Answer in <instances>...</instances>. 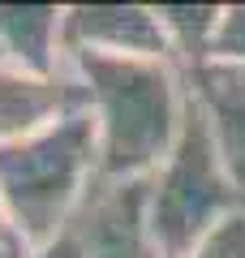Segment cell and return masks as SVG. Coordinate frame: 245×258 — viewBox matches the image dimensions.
<instances>
[{"mask_svg": "<svg viewBox=\"0 0 245 258\" xmlns=\"http://www.w3.org/2000/svg\"><path fill=\"white\" fill-rule=\"evenodd\" d=\"M73 52L172 60L151 5H65L60 56H73Z\"/></svg>", "mask_w": 245, "mask_h": 258, "instance_id": "cell-6", "label": "cell"}, {"mask_svg": "<svg viewBox=\"0 0 245 258\" xmlns=\"http://www.w3.org/2000/svg\"><path fill=\"white\" fill-rule=\"evenodd\" d=\"M185 258H245V203L228 211L219 224H211Z\"/></svg>", "mask_w": 245, "mask_h": 258, "instance_id": "cell-10", "label": "cell"}, {"mask_svg": "<svg viewBox=\"0 0 245 258\" xmlns=\"http://www.w3.org/2000/svg\"><path fill=\"white\" fill-rule=\"evenodd\" d=\"M0 64H5V56H0Z\"/></svg>", "mask_w": 245, "mask_h": 258, "instance_id": "cell-13", "label": "cell"}, {"mask_svg": "<svg viewBox=\"0 0 245 258\" xmlns=\"http://www.w3.org/2000/svg\"><path fill=\"white\" fill-rule=\"evenodd\" d=\"M207 60L245 64V5H219V26H215Z\"/></svg>", "mask_w": 245, "mask_h": 258, "instance_id": "cell-11", "label": "cell"}, {"mask_svg": "<svg viewBox=\"0 0 245 258\" xmlns=\"http://www.w3.org/2000/svg\"><path fill=\"white\" fill-rule=\"evenodd\" d=\"M73 112H86V91L69 69L35 74L18 64H0V147L30 138Z\"/></svg>", "mask_w": 245, "mask_h": 258, "instance_id": "cell-7", "label": "cell"}, {"mask_svg": "<svg viewBox=\"0 0 245 258\" xmlns=\"http://www.w3.org/2000/svg\"><path fill=\"white\" fill-rule=\"evenodd\" d=\"M185 99L202 116L207 138L245 203V64L202 60L185 69Z\"/></svg>", "mask_w": 245, "mask_h": 258, "instance_id": "cell-5", "label": "cell"}, {"mask_svg": "<svg viewBox=\"0 0 245 258\" xmlns=\"http://www.w3.org/2000/svg\"><path fill=\"white\" fill-rule=\"evenodd\" d=\"M30 254H35V245L22 237V228L13 224L9 207L0 203V258H30Z\"/></svg>", "mask_w": 245, "mask_h": 258, "instance_id": "cell-12", "label": "cell"}, {"mask_svg": "<svg viewBox=\"0 0 245 258\" xmlns=\"http://www.w3.org/2000/svg\"><path fill=\"white\" fill-rule=\"evenodd\" d=\"M163 30V43L176 69H194L211 56V39L219 26V5H151Z\"/></svg>", "mask_w": 245, "mask_h": 258, "instance_id": "cell-9", "label": "cell"}, {"mask_svg": "<svg viewBox=\"0 0 245 258\" xmlns=\"http://www.w3.org/2000/svg\"><path fill=\"white\" fill-rule=\"evenodd\" d=\"M95 176V125L86 112L0 147V203L35 249L65 232Z\"/></svg>", "mask_w": 245, "mask_h": 258, "instance_id": "cell-2", "label": "cell"}, {"mask_svg": "<svg viewBox=\"0 0 245 258\" xmlns=\"http://www.w3.org/2000/svg\"><path fill=\"white\" fill-rule=\"evenodd\" d=\"M60 13L65 5H0V56L5 64L56 74L60 56Z\"/></svg>", "mask_w": 245, "mask_h": 258, "instance_id": "cell-8", "label": "cell"}, {"mask_svg": "<svg viewBox=\"0 0 245 258\" xmlns=\"http://www.w3.org/2000/svg\"><path fill=\"white\" fill-rule=\"evenodd\" d=\"M82 258H163L146 228V181H99L65 224Z\"/></svg>", "mask_w": 245, "mask_h": 258, "instance_id": "cell-4", "label": "cell"}, {"mask_svg": "<svg viewBox=\"0 0 245 258\" xmlns=\"http://www.w3.org/2000/svg\"><path fill=\"white\" fill-rule=\"evenodd\" d=\"M86 91L99 181H146L172 151L185 120V78L172 60L146 56H65Z\"/></svg>", "mask_w": 245, "mask_h": 258, "instance_id": "cell-1", "label": "cell"}, {"mask_svg": "<svg viewBox=\"0 0 245 258\" xmlns=\"http://www.w3.org/2000/svg\"><path fill=\"white\" fill-rule=\"evenodd\" d=\"M236 207H241V194L228 181L202 116L185 99V120L172 151L146 176V228L163 258H185L194 241Z\"/></svg>", "mask_w": 245, "mask_h": 258, "instance_id": "cell-3", "label": "cell"}]
</instances>
